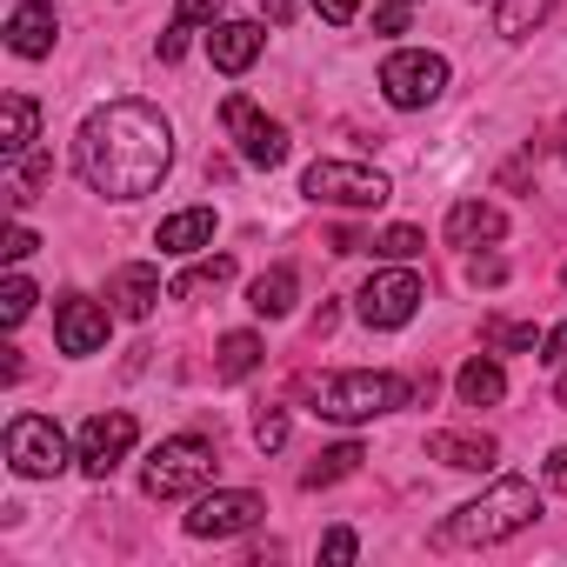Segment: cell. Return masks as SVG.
<instances>
[{
  "label": "cell",
  "instance_id": "9a60e30c",
  "mask_svg": "<svg viewBox=\"0 0 567 567\" xmlns=\"http://www.w3.org/2000/svg\"><path fill=\"white\" fill-rule=\"evenodd\" d=\"M260 48H267V34H260L254 21H220V28L207 34V61H214L220 74H247V68L260 61Z\"/></svg>",
  "mask_w": 567,
  "mask_h": 567
},
{
  "label": "cell",
  "instance_id": "8fae6325",
  "mask_svg": "<svg viewBox=\"0 0 567 567\" xmlns=\"http://www.w3.org/2000/svg\"><path fill=\"white\" fill-rule=\"evenodd\" d=\"M134 441H141V421L114 408V414H94V421L81 427V447H74V461H81L94 481H107V474H114V467L134 454Z\"/></svg>",
  "mask_w": 567,
  "mask_h": 567
},
{
  "label": "cell",
  "instance_id": "4dcf8cb0",
  "mask_svg": "<svg viewBox=\"0 0 567 567\" xmlns=\"http://www.w3.org/2000/svg\"><path fill=\"white\" fill-rule=\"evenodd\" d=\"M421 8V0H374V28L381 34H408V14Z\"/></svg>",
  "mask_w": 567,
  "mask_h": 567
},
{
  "label": "cell",
  "instance_id": "e0dca14e",
  "mask_svg": "<svg viewBox=\"0 0 567 567\" xmlns=\"http://www.w3.org/2000/svg\"><path fill=\"white\" fill-rule=\"evenodd\" d=\"M501 234H507V214L494 200H461L447 214V240L454 247H481V240H501Z\"/></svg>",
  "mask_w": 567,
  "mask_h": 567
},
{
  "label": "cell",
  "instance_id": "3957f363",
  "mask_svg": "<svg viewBox=\"0 0 567 567\" xmlns=\"http://www.w3.org/2000/svg\"><path fill=\"white\" fill-rule=\"evenodd\" d=\"M308 401H315L321 421H374V414L408 408V381L401 374H374V368L321 374V381H308Z\"/></svg>",
  "mask_w": 567,
  "mask_h": 567
},
{
  "label": "cell",
  "instance_id": "9c48e42d",
  "mask_svg": "<svg viewBox=\"0 0 567 567\" xmlns=\"http://www.w3.org/2000/svg\"><path fill=\"white\" fill-rule=\"evenodd\" d=\"M260 514H267V501H260L254 487H220V494H200V501H194L187 534H194V540H234V534H247Z\"/></svg>",
  "mask_w": 567,
  "mask_h": 567
},
{
  "label": "cell",
  "instance_id": "8992f818",
  "mask_svg": "<svg viewBox=\"0 0 567 567\" xmlns=\"http://www.w3.org/2000/svg\"><path fill=\"white\" fill-rule=\"evenodd\" d=\"M441 87H447V61H441V54H427V48H394V54L381 61V94H388L401 114L434 107V101H441Z\"/></svg>",
  "mask_w": 567,
  "mask_h": 567
},
{
  "label": "cell",
  "instance_id": "f546056e",
  "mask_svg": "<svg viewBox=\"0 0 567 567\" xmlns=\"http://www.w3.org/2000/svg\"><path fill=\"white\" fill-rule=\"evenodd\" d=\"M254 447H260V454L288 447V414H280V408H260V421H254Z\"/></svg>",
  "mask_w": 567,
  "mask_h": 567
},
{
  "label": "cell",
  "instance_id": "7a4b0ae2",
  "mask_svg": "<svg viewBox=\"0 0 567 567\" xmlns=\"http://www.w3.org/2000/svg\"><path fill=\"white\" fill-rule=\"evenodd\" d=\"M540 514V494H534V481H494L487 494H474V501H461L441 527H434V547H494V540H507V534H520L527 520Z\"/></svg>",
  "mask_w": 567,
  "mask_h": 567
},
{
  "label": "cell",
  "instance_id": "60d3db41",
  "mask_svg": "<svg viewBox=\"0 0 567 567\" xmlns=\"http://www.w3.org/2000/svg\"><path fill=\"white\" fill-rule=\"evenodd\" d=\"M560 280H567V267H560Z\"/></svg>",
  "mask_w": 567,
  "mask_h": 567
},
{
  "label": "cell",
  "instance_id": "44dd1931",
  "mask_svg": "<svg viewBox=\"0 0 567 567\" xmlns=\"http://www.w3.org/2000/svg\"><path fill=\"white\" fill-rule=\"evenodd\" d=\"M454 388H461V401H467V408H494V401L507 394V374H501V361L474 354V361L454 374Z\"/></svg>",
  "mask_w": 567,
  "mask_h": 567
},
{
  "label": "cell",
  "instance_id": "7c38bea8",
  "mask_svg": "<svg viewBox=\"0 0 567 567\" xmlns=\"http://www.w3.org/2000/svg\"><path fill=\"white\" fill-rule=\"evenodd\" d=\"M54 341H61V354H101L107 348V308L87 295H68L54 308Z\"/></svg>",
  "mask_w": 567,
  "mask_h": 567
},
{
  "label": "cell",
  "instance_id": "74e56055",
  "mask_svg": "<svg viewBox=\"0 0 567 567\" xmlns=\"http://www.w3.org/2000/svg\"><path fill=\"white\" fill-rule=\"evenodd\" d=\"M254 8H260L274 28H288V21H295V0H254Z\"/></svg>",
  "mask_w": 567,
  "mask_h": 567
},
{
  "label": "cell",
  "instance_id": "277c9868",
  "mask_svg": "<svg viewBox=\"0 0 567 567\" xmlns=\"http://www.w3.org/2000/svg\"><path fill=\"white\" fill-rule=\"evenodd\" d=\"M214 441L207 434H174V441H161L154 454H147V474H141V487H147V501H187V494H200L207 481H214Z\"/></svg>",
  "mask_w": 567,
  "mask_h": 567
},
{
  "label": "cell",
  "instance_id": "7402d4cb",
  "mask_svg": "<svg viewBox=\"0 0 567 567\" xmlns=\"http://www.w3.org/2000/svg\"><path fill=\"white\" fill-rule=\"evenodd\" d=\"M247 308H254V315H267V321L288 315V308H295V267H267L254 288H247Z\"/></svg>",
  "mask_w": 567,
  "mask_h": 567
},
{
  "label": "cell",
  "instance_id": "d6a6232c",
  "mask_svg": "<svg viewBox=\"0 0 567 567\" xmlns=\"http://www.w3.org/2000/svg\"><path fill=\"white\" fill-rule=\"evenodd\" d=\"M220 8H227V0H181V8H174V28H187V34H194V28H200V21H214Z\"/></svg>",
  "mask_w": 567,
  "mask_h": 567
},
{
  "label": "cell",
  "instance_id": "ab89813d",
  "mask_svg": "<svg viewBox=\"0 0 567 567\" xmlns=\"http://www.w3.org/2000/svg\"><path fill=\"white\" fill-rule=\"evenodd\" d=\"M554 401H560V408H567V368H560V381H554Z\"/></svg>",
  "mask_w": 567,
  "mask_h": 567
},
{
  "label": "cell",
  "instance_id": "83f0119b",
  "mask_svg": "<svg viewBox=\"0 0 567 567\" xmlns=\"http://www.w3.org/2000/svg\"><path fill=\"white\" fill-rule=\"evenodd\" d=\"M481 334H487V348H501V354H534V341H540L527 321H487Z\"/></svg>",
  "mask_w": 567,
  "mask_h": 567
},
{
  "label": "cell",
  "instance_id": "5b68a950",
  "mask_svg": "<svg viewBox=\"0 0 567 567\" xmlns=\"http://www.w3.org/2000/svg\"><path fill=\"white\" fill-rule=\"evenodd\" d=\"M301 194L321 207H381L394 194V181L381 167H354V161H315L301 174Z\"/></svg>",
  "mask_w": 567,
  "mask_h": 567
},
{
  "label": "cell",
  "instance_id": "ba28073f",
  "mask_svg": "<svg viewBox=\"0 0 567 567\" xmlns=\"http://www.w3.org/2000/svg\"><path fill=\"white\" fill-rule=\"evenodd\" d=\"M220 127L234 134V147H240L247 167H280V161H288V127L267 121L247 94H227L220 101Z\"/></svg>",
  "mask_w": 567,
  "mask_h": 567
},
{
  "label": "cell",
  "instance_id": "cb8c5ba5",
  "mask_svg": "<svg viewBox=\"0 0 567 567\" xmlns=\"http://www.w3.org/2000/svg\"><path fill=\"white\" fill-rule=\"evenodd\" d=\"M361 461H368V454H361V441H341V447L315 454V467L301 474V487H334V481H348V474H354Z\"/></svg>",
  "mask_w": 567,
  "mask_h": 567
},
{
  "label": "cell",
  "instance_id": "30bf717a",
  "mask_svg": "<svg viewBox=\"0 0 567 567\" xmlns=\"http://www.w3.org/2000/svg\"><path fill=\"white\" fill-rule=\"evenodd\" d=\"M354 301H361V321L368 328H408L414 308H421V274L414 267H388V274L368 280Z\"/></svg>",
  "mask_w": 567,
  "mask_h": 567
},
{
  "label": "cell",
  "instance_id": "e575fe53",
  "mask_svg": "<svg viewBox=\"0 0 567 567\" xmlns=\"http://www.w3.org/2000/svg\"><path fill=\"white\" fill-rule=\"evenodd\" d=\"M540 361H547V368H567V321L540 334Z\"/></svg>",
  "mask_w": 567,
  "mask_h": 567
},
{
  "label": "cell",
  "instance_id": "52a82bcc",
  "mask_svg": "<svg viewBox=\"0 0 567 567\" xmlns=\"http://www.w3.org/2000/svg\"><path fill=\"white\" fill-rule=\"evenodd\" d=\"M8 461L28 481H54L68 467V434L54 427V414H14L8 421Z\"/></svg>",
  "mask_w": 567,
  "mask_h": 567
},
{
  "label": "cell",
  "instance_id": "ffe728a7",
  "mask_svg": "<svg viewBox=\"0 0 567 567\" xmlns=\"http://www.w3.org/2000/svg\"><path fill=\"white\" fill-rule=\"evenodd\" d=\"M260 354H267L260 334H247V328H240V334H220V348H214V381H247V374L260 368Z\"/></svg>",
  "mask_w": 567,
  "mask_h": 567
},
{
  "label": "cell",
  "instance_id": "4316f807",
  "mask_svg": "<svg viewBox=\"0 0 567 567\" xmlns=\"http://www.w3.org/2000/svg\"><path fill=\"white\" fill-rule=\"evenodd\" d=\"M28 315H34V280L28 274H8V288H0V321L21 328Z\"/></svg>",
  "mask_w": 567,
  "mask_h": 567
},
{
  "label": "cell",
  "instance_id": "f1b7e54d",
  "mask_svg": "<svg viewBox=\"0 0 567 567\" xmlns=\"http://www.w3.org/2000/svg\"><path fill=\"white\" fill-rule=\"evenodd\" d=\"M48 174H54V154H21V187H14V200H34V194L48 187Z\"/></svg>",
  "mask_w": 567,
  "mask_h": 567
},
{
  "label": "cell",
  "instance_id": "d590c367",
  "mask_svg": "<svg viewBox=\"0 0 567 567\" xmlns=\"http://www.w3.org/2000/svg\"><path fill=\"white\" fill-rule=\"evenodd\" d=\"M34 247H41V240H34V234H28V227H8V247H0V254H8V260H14V267H21V260H28V254H34Z\"/></svg>",
  "mask_w": 567,
  "mask_h": 567
},
{
  "label": "cell",
  "instance_id": "6da1fadb",
  "mask_svg": "<svg viewBox=\"0 0 567 567\" xmlns=\"http://www.w3.org/2000/svg\"><path fill=\"white\" fill-rule=\"evenodd\" d=\"M74 167L94 194L107 200H141L167 181L174 167V127L147 101H107L81 121L74 134Z\"/></svg>",
  "mask_w": 567,
  "mask_h": 567
},
{
  "label": "cell",
  "instance_id": "8d00e7d4",
  "mask_svg": "<svg viewBox=\"0 0 567 567\" xmlns=\"http://www.w3.org/2000/svg\"><path fill=\"white\" fill-rule=\"evenodd\" d=\"M467 280H487V288H501V280H507V267L487 254V260H467Z\"/></svg>",
  "mask_w": 567,
  "mask_h": 567
},
{
  "label": "cell",
  "instance_id": "d6986e66",
  "mask_svg": "<svg viewBox=\"0 0 567 567\" xmlns=\"http://www.w3.org/2000/svg\"><path fill=\"white\" fill-rule=\"evenodd\" d=\"M427 454H434L441 467H467V474H474V467H494V454H501V447H494L487 434H434V441H427Z\"/></svg>",
  "mask_w": 567,
  "mask_h": 567
},
{
  "label": "cell",
  "instance_id": "1f68e13d",
  "mask_svg": "<svg viewBox=\"0 0 567 567\" xmlns=\"http://www.w3.org/2000/svg\"><path fill=\"white\" fill-rule=\"evenodd\" d=\"M361 554V540H354V527H328V540H321V560H334V567H348Z\"/></svg>",
  "mask_w": 567,
  "mask_h": 567
},
{
  "label": "cell",
  "instance_id": "4fadbf2b",
  "mask_svg": "<svg viewBox=\"0 0 567 567\" xmlns=\"http://www.w3.org/2000/svg\"><path fill=\"white\" fill-rule=\"evenodd\" d=\"M107 301H114V315H121V321H147V315H154V301H161V274H154L147 260H127V267H114V280H107Z\"/></svg>",
  "mask_w": 567,
  "mask_h": 567
},
{
  "label": "cell",
  "instance_id": "f35d334b",
  "mask_svg": "<svg viewBox=\"0 0 567 567\" xmlns=\"http://www.w3.org/2000/svg\"><path fill=\"white\" fill-rule=\"evenodd\" d=\"M547 487L567 494V447H554V461H547Z\"/></svg>",
  "mask_w": 567,
  "mask_h": 567
},
{
  "label": "cell",
  "instance_id": "484cf974",
  "mask_svg": "<svg viewBox=\"0 0 567 567\" xmlns=\"http://www.w3.org/2000/svg\"><path fill=\"white\" fill-rule=\"evenodd\" d=\"M421 247H427V234H421V227H388V234H374V240H368V254H374V260H414Z\"/></svg>",
  "mask_w": 567,
  "mask_h": 567
},
{
  "label": "cell",
  "instance_id": "5bb4252c",
  "mask_svg": "<svg viewBox=\"0 0 567 567\" xmlns=\"http://www.w3.org/2000/svg\"><path fill=\"white\" fill-rule=\"evenodd\" d=\"M54 34H61V21H54V8H48V0H21V8L8 14V48H14L21 61H41V54H54Z\"/></svg>",
  "mask_w": 567,
  "mask_h": 567
},
{
  "label": "cell",
  "instance_id": "603a6c76",
  "mask_svg": "<svg viewBox=\"0 0 567 567\" xmlns=\"http://www.w3.org/2000/svg\"><path fill=\"white\" fill-rule=\"evenodd\" d=\"M227 280H234V260H227V254H214V260H194L167 295H174V301H200V295H220Z\"/></svg>",
  "mask_w": 567,
  "mask_h": 567
},
{
  "label": "cell",
  "instance_id": "ac0fdd59",
  "mask_svg": "<svg viewBox=\"0 0 567 567\" xmlns=\"http://www.w3.org/2000/svg\"><path fill=\"white\" fill-rule=\"evenodd\" d=\"M207 240H214V207H181V214H167L161 234H154L161 254H200Z\"/></svg>",
  "mask_w": 567,
  "mask_h": 567
},
{
  "label": "cell",
  "instance_id": "836d02e7",
  "mask_svg": "<svg viewBox=\"0 0 567 567\" xmlns=\"http://www.w3.org/2000/svg\"><path fill=\"white\" fill-rule=\"evenodd\" d=\"M308 8H315V14H321L328 28H348V21L361 14V0H308Z\"/></svg>",
  "mask_w": 567,
  "mask_h": 567
},
{
  "label": "cell",
  "instance_id": "d4e9b609",
  "mask_svg": "<svg viewBox=\"0 0 567 567\" xmlns=\"http://www.w3.org/2000/svg\"><path fill=\"white\" fill-rule=\"evenodd\" d=\"M554 14V0H501V14H494V28L507 34V41H520V34H534L540 21Z\"/></svg>",
  "mask_w": 567,
  "mask_h": 567
},
{
  "label": "cell",
  "instance_id": "2e32d148",
  "mask_svg": "<svg viewBox=\"0 0 567 567\" xmlns=\"http://www.w3.org/2000/svg\"><path fill=\"white\" fill-rule=\"evenodd\" d=\"M34 134H41V107L28 94H8V101H0V161L34 154Z\"/></svg>",
  "mask_w": 567,
  "mask_h": 567
}]
</instances>
